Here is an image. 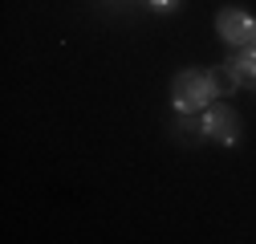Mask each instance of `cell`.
Returning <instances> with one entry per match:
<instances>
[{
  "instance_id": "obj_1",
  "label": "cell",
  "mask_w": 256,
  "mask_h": 244,
  "mask_svg": "<svg viewBox=\"0 0 256 244\" xmlns=\"http://www.w3.org/2000/svg\"><path fill=\"white\" fill-rule=\"evenodd\" d=\"M171 94H175V110L179 114H196V110H208L216 90H212V74L204 70H179L175 82H171Z\"/></svg>"
},
{
  "instance_id": "obj_5",
  "label": "cell",
  "mask_w": 256,
  "mask_h": 244,
  "mask_svg": "<svg viewBox=\"0 0 256 244\" xmlns=\"http://www.w3.org/2000/svg\"><path fill=\"white\" fill-rule=\"evenodd\" d=\"M232 70L240 74V82H256V45H240V53L232 57Z\"/></svg>"
},
{
  "instance_id": "obj_7",
  "label": "cell",
  "mask_w": 256,
  "mask_h": 244,
  "mask_svg": "<svg viewBox=\"0 0 256 244\" xmlns=\"http://www.w3.org/2000/svg\"><path fill=\"white\" fill-rule=\"evenodd\" d=\"M252 45H256V33H252Z\"/></svg>"
},
{
  "instance_id": "obj_4",
  "label": "cell",
  "mask_w": 256,
  "mask_h": 244,
  "mask_svg": "<svg viewBox=\"0 0 256 244\" xmlns=\"http://www.w3.org/2000/svg\"><path fill=\"white\" fill-rule=\"evenodd\" d=\"M208 74H212V90H216V94H236V90L244 86L240 74L232 70V61H224V66H216V70H208Z\"/></svg>"
},
{
  "instance_id": "obj_3",
  "label": "cell",
  "mask_w": 256,
  "mask_h": 244,
  "mask_svg": "<svg viewBox=\"0 0 256 244\" xmlns=\"http://www.w3.org/2000/svg\"><path fill=\"white\" fill-rule=\"evenodd\" d=\"M204 134L216 138V142H224V146H232V142L240 138V118H236V110H228V106H208V114H204Z\"/></svg>"
},
{
  "instance_id": "obj_6",
  "label": "cell",
  "mask_w": 256,
  "mask_h": 244,
  "mask_svg": "<svg viewBox=\"0 0 256 244\" xmlns=\"http://www.w3.org/2000/svg\"><path fill=\"white\" fill-rule=\"evenodd\" d=\"M150 8L154 12H171V8H179V0H150Z\"/></svg>"
},
{
  "instance_id": "obj_2",
  "label": "cell",
  "mask_w": 256,
  "mask_h": 244,
  "mask_svg": "<svg viewBox=\"0 0 256 244\" xmlns=\"http://www.w3.org/2000/svg\"><path fill=\"white\" fill-rule=\"evenodd\" d=\"M216 28H220V37L228 41V45H252V33H256V20L244 12V8H224L216 16Z\"/></svg>"
}]
</instances>
